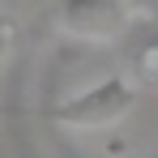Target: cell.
I'll return each mask as SVG.
<instances>
[{"mask_svg":"<svg viewBox=\"0 0 158 158\" xmlns=\"http://www.w3.org/2000/svg\"><path fill=\"white\" fill-rule=\"evenodd\" d=\"M132 103H137L132 77L111 73V77H98L94 85H85L81 94L56 103L52 120L56 124H69V128H107V124H115L120 115H128Z\"/></svg>","mask_w":158,"mask_h":158,"instance_id":"obj_1","label":"cell"},{"mask_svg":"<svg viewBox=\"0 0 158 158\" xmlns=\"http://www.w3.org/2000/svg\"><path fill=\"white\" fill-rule=\"evenodd\" d=\"M128 64H132V73H137V81H158V34H145L141 47H132Z\"/></svg>","mask_w":158,"mask_h":158,"instance_id":"obj_3","label":"cell"},{"mask_svg":"<svg viewBox=\"0 0 158 158\" xmlns=\"http://www.w3.org/2000/svg\"><path fill=\"white\" fill-rule=\"evenodd\" d=\"M60 22L73 39L85 43H107L128 30V4L124 0H64Z\"/></svg>","mask_w":158,"mask_h":158,"instance_id":"obj_2","label":"cell"},{"mask_svg":"<svg viewBox=\"0 0 158 158\" xmlns=\"http://www.w3.org/2000/svg\"><path fill=\"white\" fill-rule=\"evenodd\" d=\"M0 4H4V0H0Z\"/></svg>","mask_w":158,"mask_h":158,"instance_id":"obj_4","label":"cell"}]
</instances>
